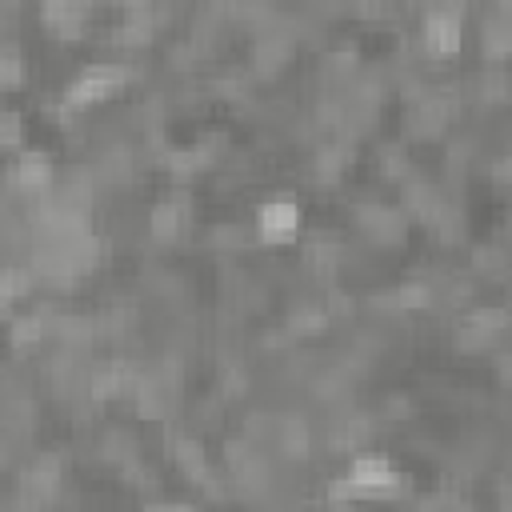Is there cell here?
Here are the masks:
<instances>
[{
	"mask_svg": "<svg viewBox=\"0 0 512 512\" xmlns=\"http://www.w3.org/2000/svg\"><path fill=\"white\" fill-rule=\"evenodd\" d=\"M348 480L360 496H396L404 488V476L392 468L384 452H356L348 464Z\"/></svg>",
	"mask_w": 512,
	"mask_h": 512,
	"instance_id": "6da1fadb",
	"label": "cell"
},
{
	"mask_svg": "<svg viewBox=\"0 0 512 512\" xmlns=\"http://www.w3.org/2000/svg\"><path fill=\"white\" fill-rule=\"evenodd\" d=\"M120 84H128V68H116V64H88L64 92V104L68 108H84V104H96L104 96H112Z\"/></svg>",
	"mask_w": 512,
	"mask_h": 512,
	"instance_id": "7a4b0ae2",
	"label": "cell"
},
{
	"mask_svg": "<svg viewBox=\"0 0 512 512\" xmlns=\"http://www.w3.org/2000/svg\"><path fill=\"white\" fill-rule=\"evenodd\" d=\"M256 232H260L264 244H288V240H296V232H300V204L288 200V196L264 200L260 212H256Z\"/></svg>",
	"mask_w": 512,
	"mask_h": 512,
	"instance_id": "3957f363",
	"label": "cell"
},
{
	"mask_svg": "<svg viewBox=\"0 0 512 512\" xmlns=\"http://www.w3.org/2000/svg\"><path fill=\"white\" fill-rule=\"evenodd\" d=\"M420 44H424L428 56H440V60H444V56H456L460 44H464V24H460V16L448 12V8L428 12L424 24H420Z\"/></svg>",
	"mask_w": 512,
	"mask_h": 512,
	"instance_id": "277c9868",
	"label": "cell"
},
{
	"mask_svg": "<svg viewBox=\"0 0 512 512\" xmlns=\"http://www.w3.org/2000/svg\"><path fill=\"white\" fill-rule=\"evenodd\" d=\"M12 184H20L24 192H40L52 184V164L44 152H24L16 164H12Z\"/></svg>",
	"mask_w": 512,
	"mask_h": 512,
	"instance_id": "5b68a950",
	"label": "cell"
},
{
	"mask_svg": "<svg viewBox=\"0 0 512 512\" xmlns=\"http://www.w3.org/2000/svg\"><path fill=\"white\" fill-rule=\"evenodd\" d=\"M40 332H44V320H40V316H20V320H12V348L24 352L28 344L40 340Z\"/></svg>",
	"mask_w": 512,
	"mask_h": 512,
	"instance_id": "8992f818",
	"label": "cell"
},
{
	"mask_svg": "<svg viewBox=\"0 0 512 512\" xmlns=\"http://www.w3.org/2000/svg\"><path fill=\"white\" fill-rule=\"evenodd\" d=\"M4 84H8V88L20 84V56H16V48L4 52Z\"/></svg>",
	"mask_w": 512,
	"mask_h": 512,
	"instance_id": "52a82bcc",
	"label": "cell"
},
{
	"mask_svg": "<svg viewBox=\"0 0 512 512\" xmlns=\"http://www.w3.org/2000/svg\"><path fill=\"white\" fill-rule=\"evenodd\" d=\"M4 144H8V148L20 144V112H8V116H4Z\"/></svg>",
	"mask_w": 512,
	"mask_h": 512,
	"instance_id": "ba28073f",
	"label": "cell"
}]
</instances>
